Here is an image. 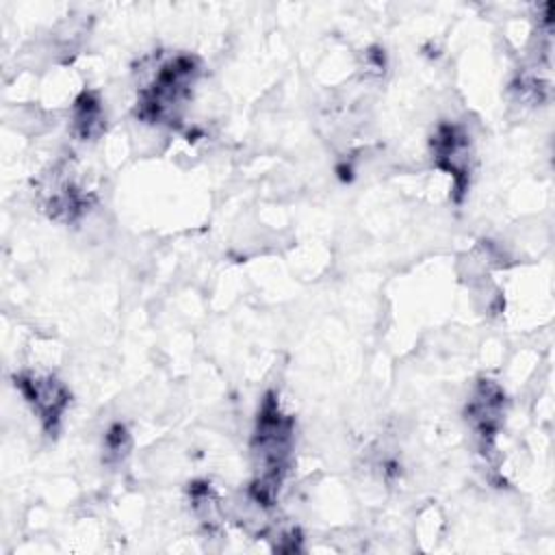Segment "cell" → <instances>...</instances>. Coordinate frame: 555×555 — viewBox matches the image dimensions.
Returning <instances> with one entry per match:
<instances>
[{
    "label": "cell",
    "mask_w": 555,
    "mask_h": 555,
    "mask_svg": "<svg viewBox=\"0 0 555 555\" xmlns=\"http://www.w3.org/2000/svg\"><path fill=\"white\" fill-rule=\"evenodd\" d=\"M503 414H505L503 388L492 379H481L475 386L473 397L468 399L466 421H468L470 429L475 431L477 440L481 442L483 451L492 449L496 431L503 423Z\"/></svg>",
    "instance_id": "5"
},
{
    "label": "cell",
    "mask_w": 555,
    "mask_h": 555,
    "mask_svg": "<svg viewBox=\"0 0 555 555\" xmlns=\"http://www.w3.org/2000/svg\"><path fill=\"white\" fill-rule=\"evenodd\" d=\"M74 132L82 141L95 139L104 130V108L95 91H82L72 106Z\"/></svg>",
    "instance_id": "7"
},
{
    "label": "cell",
    "mask_w": 555,
    "mask_h": 555,
    "mask_svg": "<svg viewBox=\"0 0 555 555\" xmlns=\"http://www.w3.org/2000/svg\"><path fill=\"white\" fill-rule=\"evenodd\" d=\"M130 447H132V438L128 427L121 423H113L104 434V460L108 464L121 462L130 453Z\"/></svg>",
    "instance_id": "8"
},
{
    "label": "cell",
    "mask_w": 555,
    "mask_h": 555,
    "mask_svg": "<svg viewBox=\"0 0 555 555\" xmlns=\"http://www.w3.org/2000/svg\"><path fill=\"white\" fill-rule=\"evenodd\" d=\"M293 447V418L280 410L273 392H267L258 410L256 429L251 438V453L256 460V477L249 486V496L262 505L271 507L278 499L280 486L288 470Z\"/></svg>",
    "instance_id": "1"
},
{
    "label": "cell",
    "mask_w": 555,
    "mask_h": 555,
    "mask_svg": "<svg viewBox=\"0 0 555 555\" xmlns=\"http://www.w3.org/2000/svg\"><path fill=\"white\" fill-rule=\"evenodd\" d=\"M89 206V195L78 189L67 176H52V182L43 191V210L54 221H76Z\"/></svg>",
    "instance_id": "6"
},
{
    "label": "cell",
    "mask_w": 555,
    "mask_h": 555,
    "mask_svg": "<svg viewBox=\"0 0 555 555\" xmlns=\"http://www.w3.org/2000/svg\"><path fill=\"white\" fill-rule=\"evenodd\" d=\"M15 388L41 421L43 431L54 436L59 431L63 412L69 405V390L63 386V382L52 375L22 371L15 375Z\"/></svg>",
    "instance_id": "3"
},
{
    "label": "cell",
    "mask_w": 555,
    "mask_h": 555,
    "mask_svg": "<svg viewBox=\"0 0 555 555\" xmlns=\"http://www.w3.org/2000/svg\"><path fill=\"white\" fill-rule=\"evenodd\" d=\"M431 158L438 169L453 178L455 199L460 202L470 178V141L455 124H440L429 141Z\"/></svg>",
    "instance_id": "4"
},
{
    "label": "cell",
    "mask_w": 555,
    "mask_h": 555,
    "mask_svg": "<svg viewBox=\"0 0 555 555\" xmlns=\"http://www.w3.org/2000/svg\"><path fill=\"white\" fill-rule=\"evenodd\" d=\"M199 76V61L193 54H178L165 61L152 82L139 91L137 117L147 124H173L191 98Z\"/></svg>",
    "instance_id": "2"
}]
</instances>
